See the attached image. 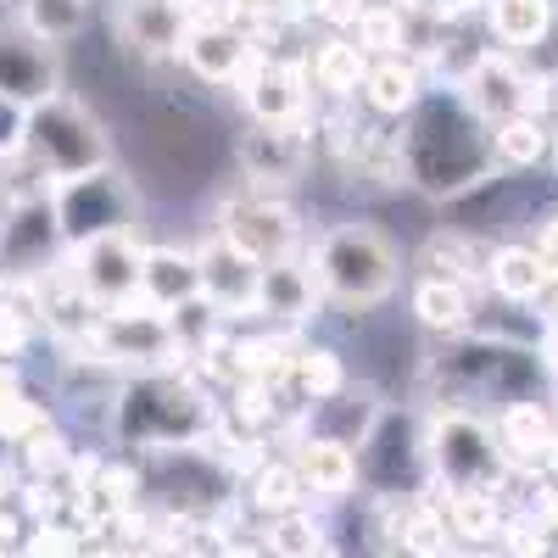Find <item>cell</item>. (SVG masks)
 <instances>
[{
	"mask_svg": "<svg viewBox=\"0 0 558 558\" xmlns=\"http://www.w3.org/2000/svg\"><path fill=\"white\" fill-rule=\"evenodd\" d=\"M402 157H408V173H413L418 191L452 196V191H470V184L486 179L492 134H486L475 107L425 101V107H413V129L402 140Z\"/></svg>",
	"mask_w": 558,
	"mask_h": 558,
	"instance_id": "obj_1",
	"label": "cell"
},
{
	"mask_svg": "<svg viewBox=\"0 0 558 558\" xmlns=\"http://www.w3.org/2000/svg\"><path fill=\"white\" fill-rule=\"evenodd\" d=\"M23 151L39 162L45 179H78L89 168H107V157H112L96 112L73 96H62V89L51 101L23 112Z\"/></svg>",
	"mask_w": 558,
	"mask_h": 558,
	"instance_id": "obj_2",
	"label": "cell"
},
{
	"mask_svg": "<svg viewBox=\"0 0 558 558\" xmlns=\"http://www.w3.org/2000/svg\"><path fill=\"white\" fill-rule=\"evenodd\" d=\"M318 279H324V291H330L336 302L368 307V302H380L397 286V252L386 246L380 229L341 223L318 246Z\"/></svg>",
	"mask_w": 558,
	"mask_h": 558,
	"instance_id": "obj_3",
	"label": "cell"
},
{
	"mask_svg": "<svg viewBox=\"0 0 558 558\" xmlns=\"http://www.w3.org/2000/svg\"><path fill=\"white\" fill-rule=\"evenodd\" d=\"M436 375L458 391V397H497V408H525L536 402V386H542V363L520 347H497V341H463L458 352H447L436 363Z\"/></svg>",
	"mask_w": 558,
	"mask_h": 558,
	"instance_id": "obj_4",
	"label": "cell"
},
{
	"mask_svg": "<svg viewBox=\"0 0 558 558\" xmlns=\"http://www.w3.org/2000/svg\"><path fill=\"white\" fill-rule=\"evenodd\" d=\"M425 458H430V470L447 481V492H497L502 463H508L497 430L481 425L470 408H447L436 418L430 441H425Z\"/></svg>",
	"mask_w": 558,
	"mask_h": 558,
	"instance_id": "obj_5",
	"label": "cell"
},
{
	"mask_svg": "<svg viewBox=\"0 0 558 558\" xmlns=\"http://www.w3.org/2000/svg\"><path fill=\"white\" fill-rule=\"evenodd\" d=\"M51 207H57L68 246H89L101 235H129V223H134V191L123 184V173L112 162L89 168L78 179H57Z\"/></svg>",
	"mask_w": 558,
	"mask_h": 558,
	"instance_id": "obj_6",
	"label": "cell"
},
{
	"mask_svg": "<svg viewBox=\"0 0 558 558\" xmlns=\"http://www.w3.org/2000/svg\"><path fill=\"white\" fill-rule=\"evenodd\" d=\"M207 425V408L191 386H179L168 375H151L123 391L118 402V436L134 447H184Z\"/></svg>",
	"mask_w": 558,
	"mask_h": 558,
	"instance_id": "obj_7",
	"label": "cell"
},
{
	"mask_svg": "<svg viewBox=\"0 0 558 558\" xmlns=\"http://www.w3.org/2000/svg\"><path fill=\"white\" fill-rule=\"evenodd\" d=\"M357 481L380 497H402L418 486V463H425V441L413 436L408 413H380L368 436L357 441Z\"/></svg>",
	"mask_w": 558,
	"mask_h": 558,
	"instance_id": "obj_8",
	"label": "cell"
},
{
	"mask_svg": "<svg viewBox=\"0 0 558 558\" xmlns=\"http://www.w3.org/2000/svg\"><path fill=\"white\" fill-rule=\"evenodd\" d=\"M62 241V223H57V207L51 196H23L12 202V213L0 218V279L17 286V279H34L51 268Z\"/></svg>",
	"mask_w": 558,
	"mask_h": 558,
	"instance_id": "obj_9",
	"label": "cell"
},
{
	"mask_svg": "<svg viewBox=\"0 0 558 558\" xmlns=\"http://www.w3.org/2000/svg\"><path fill=\"white\" fill-rule=\"evenodd\" d=\"M62 89V62H57V45L39 39L34 28H7L0 34V96H7L17 112L51 101Z\"/></svg>",
	"mask_w": 558,
	"mask_h": 558,
	"instance_id": "obj_10",
	"label": "cell"
},
{
	"mask_svg": "<svg viewBox=\"0 0 558 558\" xmlns=\"http://www.w3.org/2000/svg\"><path fill=\"white\" fill-rule=\"evenodd\" d=\"M140 268H146V252L134 246V235H101L78 246V286L107 307H123L140 291Z\"/></svg>",
	"mask_w": 558,
	"mask_h": 558,
	"instance_id": "obj_11",
	"label": "cell"
},
{
	"mask_svg": "<svg viewBox=\"0 0 558 558\" xmlns=\"http://www.w3.org/2000/svg\"><path fill=\"white\" fill-rule=\"evenodd\" d=\"M196 268H202V296H213L218 307H229V313L263 307V263H252L246 252H235L229 241L202 252Z\"/></svg>",
	"mask_w": 558,
	"mask_h": 558,
	"instance_id": "obj_12",
	"label": "cell"
},
{
	"mask_svg": "<svg viewBox=\"0 0 558 558\" xmlns=\"http://www.w3.org/2000/svg\"><path fill=\"white\" fill-rule=\"evenodd\" d=\"M223 241L235 246V252H246L252 263H279L291 252V241H296V223H291V213L286 207H268V202H246V207H235L229 213V229H223Z\"/></svg>",
	"mask_w": 558,
	"mask_h": 558,
	"instance_id": "obj_13",
	"label": "cell"
},
{
	"mask_svg": "<svg viewBox=\"0 0 558 558\" xmlns=\"http://www.w3.org/2000/svg\"><path fill=\"white\" fill-rule=\"evenodd\" d=\"M296 475H302V486H307V492L341 497V492H352V486H357V458H352V447H347V441L318 436V441H307V447L296 452Z\"/></svg>",
	"mask_w": 558,
	"mask_h": 558,
	"instance_id": "obj_14",
	"label": "cell"
},
{
	"mask_svg": "<svg viewBox=\"0 0 558 558\" xmlns=\"http://www.w3.org/2000/svg\"><path fill=\"white\" fill-rule=\"evenodd\" d=\"M140 291H146L151 307H179L202 296V268L196 257H179V252H146V268H140Z\"/></svg>",
	"mask_w": 558,
	"mask_h": 558,
	"instance_id": "obj_15",
	"label": "cell"
},
{
	"mask_svg": "<svg viewBox=\"0 0 558 558\" xmlns=\"http://www.w3.org/2000/svg\"><path fill=\"white\" fill-rule=\"evenodd\" d=\"M470 107H475L481 118H492V123L520 118V112L531 107V84L508 68V62H481L475 78H470Z\"/></svg>",
	"mask_w": 558,
	"mask_h": 558,
	"instance_id": "obj_16",
	"label": "cell"
},
{
	"mask_svg": "<svg viewBox=\"0 0 558 558\" xmlns=\"http://www.w3.org/2000/svg\"><path fill=\"white\" fill-rule=\"evenodd\" d=\"M184 57H191V68H196L202 78L223 84L229 73H235V68L246 62V39H241L235 28H202V34H191Z\"/></svg>",
	"mask_w": 558,
	"mask_h": 558,
	"instance_id": "obj_17",
	"label": "cell"
},
{
	"mask_svg": "<svg viewBox=\"0 0 558 558\" xmlns=\"http://www.w3.org/2000/svg\"><path fill=\"white\" fill-rule=\"evenodd\" d=\"M492 286H497L502 296L525 302V296H536V291L547 286V268H542V257L525 252V246H502V252L492 257Z\"/></svg>",
	"mask_w": 558,
	"mask_h": 558,
	"instance_id": "obj_18",
	"label": "cell"
},
{
	"mask_svg": "<svg viewBox=\"0 0 558 558\" xmlns=\"http://www.w3.org/2000/svg\"><path fill=\"white\" fill-rule=\"evenodd\" d=\"M547 0H492V34L502 45H536L547 34Z\"/></svg>",
	"mask_w": 558,
	"mask_h": 558,
	"instance_id": "obj_19",
	"label": "cell"
},
{
	"mask_svg": "<svg viewBox=\"0 0 558 558\" xmlns=\"http://www.w3.org/2000/svg\"><path fill=\"white\" fill-rule=\"evenodd\" d=\"M413 313L418 324H430V330H463V318H470V302L452 279H425V286L413 291Z\"/></svg>",
	"mask_w": 558,
	"mask_h": 558,
	"instance_id": "obj_20",
	"label": "cell"
},
{
	"mask_svg": "<svg viewBox=\"0 0 558 558\" xmlns=\"http://www.w3.org/2000/svg\"><path fill=\"white\" fill-rule=\"evenodd\" d=\"M368 101L380 112H413L418 107V73L402 68V62H380L368 73Z\"/></svg>",
	"mask_w": 558,
	"mask_h": 558,
	"instance_id": "obj_21",
	"label": "cell"
},
{
	"mask_svg": "<svg viewBox=\"0 0 558 558\" xmlns=\"http://www.w3.org/2000/svg\"><path fill=\"white\" fill-rule=\"evenodd\" d=\"M542 151H547V129L531 123L525 112L520 118H502L497 134H492V157H502V162H536Z\"/></svg>",
	"mask_w": 558,
	"mask_h": 558,
	"instance_id": "obj_22",
	"label": "cell"
},
{
	"mask_svg": "<svg viewBox=\"0 0 558 558\" xmlns=\"http://www.w3.org/2000/svg\"><path fill=\"white\" fill-rule=\"evenodd\" d=\"M78 17H84L78 0H28V28H34L39 39H51V45H57L62 34H73Z\"/></svg>",
	"mask_w": 558,
	"mask_h": 558,
	"instance_id": "obj_23",
	"label": "cell"
},
{
	"mask_svg": "<svg viewBox=\"0 0 558 558\" xmlns=\"http://www.w3.org/2000/svg\"><path fill=\"white\" fill-rule=\"evenodd\" d=\"M252 107H257V118H268V123H286V118L296 112V89H291V78H286V73H263L257 89H252Z\"/></svg>",
	"mask_w": 558,
	"mask_h": 558,
	"instance_id": "obj_24",
	"label": "cell"
},
{
	"mask_svg": "<svg viewBox=\"0 0 558 558\" xmlns=\"http://www.w3.org/2000/svg\"><path fill=\"white\" fill-rule=\"evenodd\" d=\"M296 492H307L296 470H274V475H263V481H257V502H263V508H274V514L296 508Z\"/></svg>",
	"mask_w": 558,
	"mask_h": 558,
	"instance_id": "obj_25",
	"label": "cell"
},
{
	"mask_svg": "<svg viewBox=\"0 0 558 558\" xmlns=\"http://www.w3.org/2000/svg\"><path fill=\"white\" fill-rule=\"evenodd\" d=\"M302 386H307L313 397H330V391H336V363H330V352H313V357L302 363Z\"/></svg>",
	"mask_w": 558,
	"mask_h": 558,
	"instance_id": "obj_26",
	"label": "cell"
},
{
	"mask_svg": "<svg viewBox=\"0 0 558 558\" xmlns=\"http://www.w3.org/2000/svg\"><path fill=\"white\" fill-rule=\"evenodd\" d=\"M12 151H23V112L0 96V157H12Z\"/></svg>",
	"mask_w": 558,
	"mask_h": 558,
	"instance_id": "obj_27",
	"label": "cell"
},
{
	"mask_svg": "<svg viewBox=\"0 0 558 558\" xmlns=\"http://www.w3.org/2000/svg\"><path fill=\"white\" fill-rule=\"evenodd\" d=\"M352 78H357V57L347 51V45H336V51L324 57V84L341 89V84H352Z\"/></svg>",
	"mask_w": 558,
	"mask_h": 558,
	"instance_id": "obj_28",
	"label": "cell"
},
{
	"mask_svg": "<svg viewBox=\"0 0 558 558\" xmlns=\"http://www.w3.org/2000/svg\"><path fill=\"white\" fill-rule=\"evenodd\" d=\"M23 341H28V324H23L12 307H0V357H12Z\"/></svg>",
	"mask_w": 558,
	"mask_h": 558,
	"instance_id": "obj_29",
	"label": "cell"
},
{
	"mask_svg": "<svg viewBox=\"0 0 558 558\" xmlns=\"http://www.w3.org/2000/svg\"><path fill=\"white\" fill-rule=\"evenodd\" d=\"M547 101H553V123H558V78H553V89H547Z\"/></svg>",
	"mask_w": 558,
	"mask_h": 558,
	"instance_id": "obj_30",
	"label": "cell"
},
{
	"mask_svg": "<svg viewBox=\"0 0 558 558\" xmlns=\"http://www.w3.org/2000/svg\"><path fill=\"white\" fill-rule=\"evenodd\" d=\"M386 558H418V553H408V547H397V553H386Z\"/></svg>",
	"mask_w": 558,
	"mask_h": 558,
	"instance_id": "obj_31",
	"label": "cell"
},
{
	"mask_svg": "<svg viewBox=\"0 0 558 558\" xmlns=\"http://www.w3.org/2000/svg\"><path fill=\"white\" fill-rule=\"evenodd\" d=\"M0 7H7V0H0Z\"/></svg>",
	"mask_w": 558,
	"mask_h": 558,
	"instance_id": "obj_32",
	"label": "cell"
}]
</instances>
